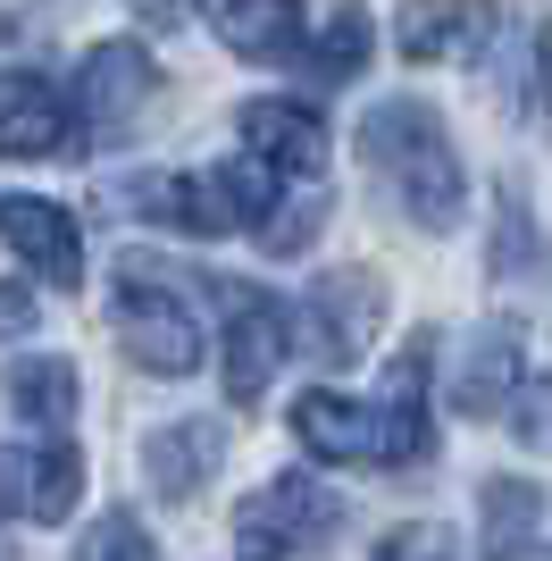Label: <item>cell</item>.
Returning <instances> with one entry per match:
<instances>
[{
	"instance_id": "1",
	"label": "cell",
	"mask_w": 552,
	"mask_h": 561,
	"mask_svg": "<svg viewBox=\"0 0 552 561\" xmlns=\"http://www.w3.org/2000/svg\"><path fill=\"white\" fill-rule=\"evenodd\" d=\"M360 160L368 176L386 185V202L402 218H418L427 234H452L469 210V176H460V151L444 135V117L427 101H377L360 117Z\"/></svg>"
},
{
	"instance_id": "2",
	"label": "cell",
	"mask_w": 552,
	"mask_h": 561,
	"mask_svg": "<svg viewBox=\"0 0 552 561\" xmlns=\"http://www.w3.org/2000/svg\"><path fill=\"white\" fill-rule=\"evenodd\" d=\"M117 344H126V360L151 377H193L202 369V319H193V302H184L176 268H160V260H117Z\"/></svg>"
},
{
	"instance_id": "3",
	"label": "cell",
	"mask_w": 552,
	"mask_h": 561,
	"mask_svg": "<svg viewBox=\"0 0 552 561\" xmlns=\"http://www.w3.org/2000/svg\"><path fill=\"white\" fill-rule=\"evenodd\" d=\"M344 528V494L319 478H268L260 494L234 503V553L243 561H294Z\"/></svg>"
},
{
	"instance_id": "4",
	"label": "cell",
	"mask_w": 552,
	"mask_h": 561,
	"mask_svg": "<svg viewBox=\"0 0 552 561\" xmlns=\"http://www.w3.org/2000/svg\"><path fill=\"white\" fill-rule=\"evenodd\" d=\"M427 369H436V335H411L393 352L386 386H377V411H368V461L386 469H418L436 453V420H427Z\"/></svg>"
},
{
	"instance_id": "5",
	"label": "cell",
	"mask_w": 552,
	"mask_h": 561,
	"mask_svg": "<svg viewBox=\"0 0 552 561\" xmlns=\"http://www.w3.org/2000/svg\"><path fill=\"white\" fill-rule=\"evenodd\" d=\"M151 84H160V68H151L142 43H92L84 68H76V135L84 142H117L142 117Z\"/></svg>"
},
{
	"instance_id": "6",
	"label": "cell",
	"mask_w": 552,
	"mask_h": 561,
	"mask_svg": "<svg viewBox=\"0 0 552 561\" xmlns=\"http://www.w3.org/2000/svg\"><path fill=\"white\" fill-rule=\"evenodd\" d=\"M84 494V453L68 436H43V445H0V519H34V528H59Z\"/></svg>"
},
{
	"instance_id": "7",
	"label": "cell",
	"mask_w": 552,
	"mask_h": 561,
	"mask_svg": "<svg viewBox=\"0 0 552 561\" xmlns=\"http://www.w3.org/2000/svg\"><path fill=\"white\" fill-rule=\"evenodd\" d=\"M377 319H386V285L368 277V268H335L301 302V352H319L326 369H352L368 352V335H377Z\"/></svg>"
},
{
	"instance_id": "8",
	"label": "cell",
	"mask_w": 552,
	"mask_h": 561,
	"mask_svg": "<svg viewBox=\"0 0 552 561\" xmlns=\"http://www.w3.org/2000/svg\"><path fill=\"white\" fill-rule=\"evenodd\" d=\"M227 302H234V319H227V352H218L227 402H260L268 377L285 369V352H294V319H285V302H268V294H252V285H234Z\"/></svg>"
},
{
	"instance_id": "9",
	"label": "cell",
	"mask_w": 552,
	"mask_h": 561,
	"mask_svg": "<svg viewBox=\"0 0 552 561\" xmlns=\"http://www.w3.org/2000/svg\"><path fill=\"white\" fill-rule=\"evenodd\" d=\"M76 151V110L43 68H0V160H59Z\"/></svg>"
},
{
	"instance_id": "10",
	"label": "cell",
	"mask_w": 552,
	"mask_h": 561,
	"mask_svg": "<svg viewBox=\"0 0 552 561\" xmlns=\"http://www.w3.org/2000/svg\"><path fill=\"white\" fill-rule=\"evenodd\" d=\"M0 243L25 260V277H43V285L84 277V234H76V218L59 210V202H43V193H9V202H0Z\"/></svg>"
},
{
	"instance_id": "11",
	"label": "cell",
	"mask_w": 552,
	"mask_h": 561,
	"mask_svg": "<svg viewBox=\"0 0 552 561\" xmlns=\"http://www.w3.org/2000/svg\"><path fill=\"white\" fill-rule=\"evenodd\" d=\"M494 34V0H402L393 18V50L427 68V59H469Z\"/></svg>"
},
{
	"instance_id": "12",
	"label": "cell",
	"mask_w": 552,
	"mask_h": 561,
	"mask_svg": "<svg viewBox=\"0 0 552 561\" xmlns=\"http://www.w3.org/2000/svg\"><path fill=\"white\" fill-rule=\"evenodd\" d=\"M218 461H227V436H218L209 420H168V427L142 436V478H151L160 503H193Z\"/></svg>"
},
{
	"instance_id": "13",
	"label": "cell",
	"mask_w": 552,
	"mask_h": 561,
	"mask_svg": "<svg viewBox=\"0 0 552 561\" xmlns=\"http://www.w3.org/2000/svg\"><path fill=\"white\" fill-rule=\"evenodd\" d=\"M243 142H252V160H268L276 176H319L326 168V126H319V110H301V101H243Z\"/></svg>"
},
{
	"instance_id": "14",
	"label": "cell",
	"mask_w": 552,
	"mask_h": 561,
	"mask_svg": "<svg viewBox=\"0 0 552 561\" xmlns=\"http://www.w3.org/2000/svg\"><path fill=\"white\" fill-rule=\"evenodd\" d=\"M202 18L234 59H294L301 50V0H202Z\"/></svg>"
},
{
	"instance_id": "15",
	"label": "cell",
	"mask_w": 552,
	"mask_h": 561,
	"mask_svg": "<svg viewBox=\"0 0 552 561\" xmlns=\"http://www.w3.org/2000/svg\"><path fill=\"white\" fill-rule=\"evenodd\" d=\"M510 386H519V328H510V319H494V328H478V335H469V352H460L452 411L494 420V411L510 402Z\"/></svg>"
},
{
	"instance_id": "16",
	"label": "cell",
	"mask_w": 552,
	"mask_h": 561,
	"mask_svg": "<svg viewBox=\"0 0 552 561\" xmlns=\"http://www.w3.org/2000/svg\"><path fill=\"white\" fill-rule=\"evenodd\" d=\"M135 210L160 218V227H176V234H202V243L234 227L218 176H135Z\"/></svg>"
},
{
	"instance_id": "17",
	"label": "cell",
	"mask_w": 552,
	"mask_h": 561,
	"mask_svg": "<svg viewBox=\"0 0 552 561\" xmlns=\"http://www.w3.org/2000/svg\"><path fill=\"white\" fill-rule=\"evenodd\" d=\"M478 519H485V561H528L536 528H544V486L536 478H485Z\"/></svg>"
},
{
	"instance_id": "18",
	"label": "cell",
	"mask_w": 552,
	"mask_h": 561,
	"mask_svg": "<svg viewBox=\"0 0 552 561\" xmlns=\"http://www.w3.org/2000/svg\"><path fill=\"white\" fill-rule=\"evenodd\" d=\"M294 436L319 461H368V411L352 394H335V386H310L294 402Z\"/></svg>"
},
{
	"instance_id": "19",
	"label": "cell",
	"mask_w": 552,
	"mask_h": 561,
	"mask_svg": "<svg viewBox=\"0 0 552 561\" xmlns=\"http://www.w3.org/2000/svg\"><path fill=\"white\" fill-rule=\"evenodd\" d=\"M9 402H18L34 427H68L76 369H68V360H18V369H9Z\"/></svg>"
},
{
	"instance_id": "20",
	"label": "cell",
	"mask_w": 552,
	"mask_h": 561,
	"mask_svg": "<svg viewBox=\"0 0 552 561\" xmlns=\"http://www.w3.org/2000/svg\"><path fill=\"white\" fill-rule=\"evenodd\" d=\"M360 68H368V9L344 0V9L326 18V34L310 43V76H319V84H352Z\"/></svg>"
},
{
	"instance_id": "21",
	"label": "cell",
	"mask_w": 552,
	"mask_h": 561,
	"mask_svg": "<svg viewBox=\"0 0 552 561\" xmlns=\"http://www.w3.org/2000/svg\"><path fill=\"white\" fill-rule=\"evenodd\" d=\"M76 561H160V545H151V528L135 512H101L84 528V545H76Z\"/></svg>"
},
{
	"instance_id": "22",
	"label": "cell",
	"mask_w": 552,
	"mask_h": 561,
	"mask_svg": "<svg viewBox=\"0 0 552 561\" xmlns=\"http://www.w3.org/2000/svg\"><path fill=\"white\" fill-rule=\"evenodd\" d=\"M503 411H510V436H519L528 453H544V461H552V369H544V377H528V386H510Z\"/></svg>"
},
{
	"instance_id": "23",
	"label": "cell",
	"mask_w": 552,
	"mask_h": 561,
	"mask_svg": "<svg viewBox=\"0 0 552 561\" xmlns=\"http://www.w3.org/2000/svg\"><path fill=\"white\" fill-rule=\"evenodd\" d=\"M319 218H326V202L319 193H301V202H285V193H276V210L260 218V243H268V252H301V243H310V234H319Z\"/></svg>"
},
{
	"instance_id": "24",
	"label": "cell",
	"mask_w": 552,
	"mask_h": 561,
	"mask_svg": "<svg viewBox=\"0 0 552 561\" xmlns=\"http://www.w3.org/2000/svg\"><path fill=\"white\" fill-rule=\"evenodd\" d=\"M377 561H460V545L444 537V528H393V537L377 545Z\"/></svg>"
},
{
	"instance_id": "25",
	"label": "cell",
	"mask_w": 552,
	"mask_h": 561,
	"mask_svg": "<svg viewBox=\"0 0 552 561\" xmlns=\"http://www.w3.org/2000/svg\"><path fill=\"white\" fill-rule=\"evenodd\" d=\"M536 252V234H528V210H519V185H510V210H503V243H494V277H519Z\"/></svg>"
},
{
	"instance_id": "26",
	"label": "cell",
	"mask_w": 552,
	"mask_h": 561,
	"mask_svg": "<svg viewBox=\"0 0 552 561\" xmlns=\"http://www.w3.org/2000/svg\"><path fill=\"white\" fill-rule=\"evenodd\" d=\"M0 335H34V294L25 285H0Z\"/></svg>"
}]
</instances>
